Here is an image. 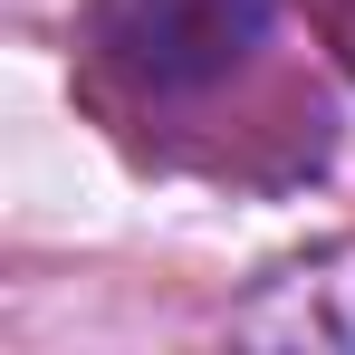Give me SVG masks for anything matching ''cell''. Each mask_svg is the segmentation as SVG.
I'll return each instance as SVG.
<instances>
[{
	"label": "cell",
	"instance_id": "2",
	"mask_svg": "<svg viewBox=\"0 0 355 355\" xmlns=\"http://www.w3.org/2000/svg\"><path fill=\"white\" fill-rule=\"evenodd\" d=\"M240 346H288V355H355V240L288 259L269 288L231 317Z\"/></svg>",
	"mask_w": 355,
	"mask_h": 355
},
{
	"label": "cell",
	"instance_id": "3",
	"mask_svg": "<svg viewBox=\"0 0 355 355\" xmlns=\"http://www.w3.org/2000/svg\"><path fill=\"white\" fill-rule=\"evenodd\" d=\"M336 49H346V67H355V0H336Z\"/></svg>",
	"mask_w": 355,
	"mask_h": 355
},
{
	"label": "cell",
	"instance_id": "1",
	"mask_svg": "<svg viewBox=\"0 0 355 355\" xmlns=\"http://www.w3.org/2000/svg\"><path fill=\"white\" fill-rule=\"evenodd\" d=\"M279 0H87V49L135 96H202L269 39Z\"/></svg>",
	"mask_w": 355,
	"mask_h": 355
}]
</instances>
